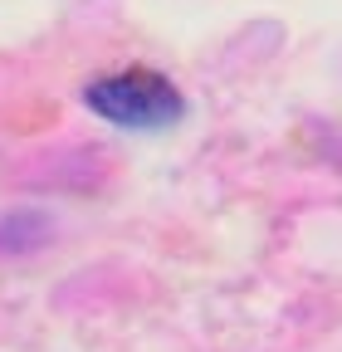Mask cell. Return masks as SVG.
<instances>
[{
	"mask_svg": "<svg viewBox=\"0 0 342 352\" xmlns=\"http://www.w3.org/2000/svg\"><path fill=\"white\" fill-rule=\"evenodd\" d=\"M89 113H98L113 127L127 132H166L186 118V98L176 94V83L157 69H117L103 74L83 88Z\"/></svg>",
	"mask_w": 342,
	"mask_h": 352,
	"instance_id": "6da1fadb",
	"label": "cell"
}]
</instances>
